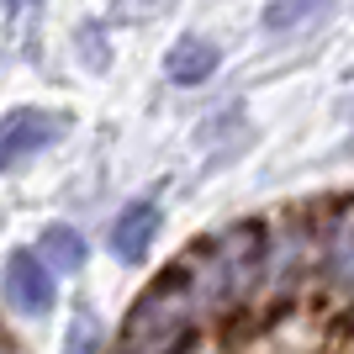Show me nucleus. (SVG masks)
Returning <instances> with one entry per match:
<instances>
[{
    "label": "nucleus",
    "mask_w": 354,
    "mask_h": 354,
    "mask_svg": "<svg viewBox=\"0 0 354 354\" xmlns=\"http://www.w3.org/2000/svg\"><path fill=\"white\" fill-rule=\"evenodd\" d=\"M191 339V281L169 270L138 296L127 317V354H180Z\"/></svg>",
    "instance_id": "f257e3e1"
},
{
    "label": "nucleus",
    "mask_w": 354,
    "mask_h": 354,
    "mask_svg": "<svg viewBox=\"0 0 354 354\" xmlns=\"http://www.w3.org/2000/svg\"><path fill=\"white\" fill-rule=\"evenodd\" d=\"M64 127L69 122L53 117V111H11V117H0V169L27 159V153H37L53 138H64Z\"/></svg>",
    "instance_id": "f03ea898"
},
{
    "label": "nucleus",
    "mask_w": 354,
    "mask_h": 354,
    "mask_svg": "<svg viewBox=\"0 0 354 354\" xmlns=\"http://www.w3.org/2000/svg\"><path fill=\"white\" fill-rule=\"evenodd\" d=\"M6 296H11V307L32 312V317L53 307V270L43 265V254L16 249L6 259Z\"/></svg>",
    "instance_id": "7ed1b4c3"
},
{
    "label": "nucleus",
    "mask_w": 354,
    "mask_h": 354,
    "mask_svg": "<svg viewBox=\"0 0 354 354\" xmlns=\"http://www.w3.org/2000/svg\"><path fill=\"white\" fill-rule=\"evenodd\" d=\"M153 233H159V207H153V201H133V207L117 217V227H111V254L133 265V259L148 254Z\"/></svg>",
    "instance_id": "20e7f679"
},
{
    "label": "nucleus",
    "mask_w": 354,
    "mask_h": 354,
    "mask_svg": "<svg viewBox=\"0 0 354 354\" xmlns=\"http://www.w3.org/2000/svg\"><path fill=\"white\" fill-rule=\"evenodd\" d=\"M164 69H169V80H180V85H201V80L217 69V48H212L207 37H180V43L169 48Z\"/></svg>",
    "instance_id": "39448f33"
},
{
    "label": "nucleus",
    "mask_w": 354,
    "mask_h": 354,
    "mask_svg": "<svg viewBox=\"0 0 354 354\" xmlns=\"http://www.w3.org/2000/svg\"><path fill=\"white\" fill-rule=\"evenodd\" d=\"M43 265L59 275V270H80L85 265V238L74 227H48L43 233Z\"/></svg>",
    "instance_id": "423d86ee"
},
{
    "label": "nucleus",
    "mask_w": 354,
    "mask_h": 354,
    "mask_svg": "<svg viewBox=\"0 0 354 354\" xmlns=\"http://www.w3.org/2000/svg\"><path fill=\"white\" fill-rule=\"evenodd\" d=\"M333 11V0H270L265 6V27L270 32H291L301 27V21H312V16Z\"/></svg>",
    "instance_id": "0eeeda50"
},
{
    "label": "nucleus",
    "mask_w": 354,
    "mask_h": 354,
    "mask_svg": "<svg viewBox=\"0 0 354 354\" xmlns=\"http://www.w3.org/2000/svg\"><path fill=\"white\" fill-rule=\"evenodd\" d=\"M328 270H333L339 281H354V201L344 207V222L333 227V238H328Z\"/></svg>",
    "instance_id": "6e6552de"
},
{
    "label": "nucleus",
    "mask_w": 354,
    "mask_h": 354,
    "mask_svg": "<svg viewBox=\"0 0 354 354\" xmlns=\"http://www.w3.org/2000/svg\"><path fill=\"white\" fill-rule=\"evenodd\" d=\"M101 349V328L90 323V317H74V328H69V349L64 354H95Z\"/></svg>",
    "instance_id": "1a4fd4ad"
},
{
    "label": "nucleus",
    "mask_w": 354,
    "mask_h": 354,
    "mask_svg": "<svg viewBox=\"0 0 354 354\" xmlns=\"http://www.w3.org/2000/svg\"><path fill=\"white\" fill-rule=\"evenodd\" d=\"M6 6H11V11H21V6H32V0H6Z\"/></svg>",
    "instance_id": "9d476101"
}]
</instances>
